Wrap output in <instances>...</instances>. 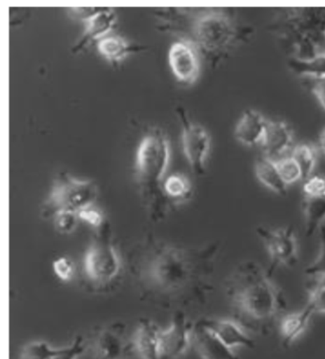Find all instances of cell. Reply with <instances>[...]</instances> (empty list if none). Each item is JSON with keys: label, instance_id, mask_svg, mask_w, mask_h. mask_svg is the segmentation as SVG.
<instances>
[{"label": "cell", "instance_id": "32", "mask_svg": "<svg viewBox=\"0 0 325 359\" xmlns=\"http://www.w3.org/2000/svg\"><path fill=\"white\" fill-rule=\"evenodd\" d=\"M78 215L72 212H60L55 215V224L62 233H70L75 231L78 224Z\"/></svg>", "mask_w": 325, "mask_h": 359}, {"label": "cell", "instance_id": "5", "mask_svg": "<svg viewBox=\"0 0 325 359\" xmlns=\"http://www.w3.org/2000/svg\"><path fill=\"white\" fill-rule=\"evenodd\" d=\"M97 197V184L92 181H81L62 174L55 182L54 189L45 204L46 215L72 212L92 207Z\"/></svg>", "mask_w": 325, "mask_h": 359}, {"label": "cell", "instance_id": "31", "mask_svg": "<svg viewBox=\"0 0 325 359\" xmlns=\"http://www.w3.org/2000/svg\"><path fill=\"white\" fill-rule=\"evenodd\" d=\"M305 197L316 198L325 196V177L311 176L305 180L303 184Z\"/></svg>", "mask_w": 325, "mask_h": 359}, {"label": "cell", "instance_id": "9", "mask_svg": "<svg viewBox=\"0 0 325 359\" xmlns=\"http://www.w3.org/2000/svg\"><path fill=\"white\" fill-rule=\"evenodd\" d=\"M194 325L178 310L174 313L171 325L165 331L160 332L158 339V359H175L184 355L192 342Z\"/></svg>", "mask_w": 325, "mask_h": 359}, {"label": "cell", "instance_id": "22", "mask_svg": "<svg viewBox=\"0 0 325 359\" xmlns=\"http://www.w3.org/2000/svg\"><path fill=\"white\" fill-rule=\"evenodd\" d=\"M288 67L296 75L321 80L325 79V53H319L310 59L292 57L288 60Z\"/></svg>", "mask_w": 325, "mask_h": 359}, {"label": "cell", "instance_id": "27", "mask_svg": "<svg viewBox=\"0 0 325 359\" xmlns=\"http://www.w3.org/2000/svg\"><path fill=\"white\" fill-rule=\"evenodd\" d=\"M163 189L169 197L182 199L191 192V184L184 176L172 175L166 179Z\"/></svg>", "mask_w": 325, "mask_h": 359}, {"label": "cell", "instance_id": "35", "mask_svg": "<svg viewBox=\"0 0 325 359\" xmlns=\"http://www.w3.org/2000/svg\"><path fill=\"white\" fill-rule=\"evenodd\" d=\"M313 94L315 95L317 100L325 110V79L316 81L315 86L313 87Z\"/></svg>", "mask_w": 325, "mask_h": 359}, {"label": "cell", "instance_id": "20", "mask_svg": "<svg viewBox=\"0 0 325 359\" xmlns=\"http://www.w3.org/2000/svg\"><path fill=\"white\" fill-rule=\"evenodd\" d=\"M255 172L258 181L267 189L277 194H286L287 186L277 170L276 160L266 156L260 158L256 163Z\"/></svg>", "mask_w": 325, "mask_h": 359}, {"label": "cell", "instance_id": "10", "mask_svg": "<svg viewBox=\"0 0 325 359\" xmlns=\"http://www.w3.org/2000/svg\"><path fill=\"white\" fill-rule=\"evenodd\" d=\"M178 111L184 125L182 147L184 154L193 171L202 175L205 172V161L210 150V136L202 126L190 123L184 109L179 108Z\"/></svg>", "mask_w": 325, "mask_h": 359}, {"label": "cell", "instance_id": "33", "mask_svg": "<svg viewBox=\"0 0 325 359\" xmlns=\"http://www.w3.org/2000/svg\"><path fill=\"white\" fill-rule=\"evenodd\" d=\"M85 351V344L81 337H76L72 344L60 348V352L50 359H76Z\"/></svg>", "mask_w": 325, "mask_h": 359}, {"label": "cell", "instance_id": "18", "mask_svg": "<svg viewBox=\"0 0 325 359\" xmlns=\"http://www.w3.org/2000/svg\"><path fill=\"white\" fill-rule=\"evenodd\" d=\"M115 22L116 14L113 9L102 8V9L97 10L94 15L87 18L84 35L78 44L74 47L73 52H78L92 41L102 39L103 36L109 33L111 29L115 25Z\"/></svg>", "mask_w": 325, "mask_h": 359}, {"label": "cell", "instance_id": "4", "mask_svg": "<svg viewBox=\"0 0 325 359\" xmlns=\"http://www.w3.org/2000/svg\"><path fill=\"white\" fill-rule=\"evenodd\" d=\"M194 36L200 48L211 55L227 51L240 36L233 18L223 11L202 13L194 23Z\"/></svg>", "mask_w": 325, "mask_h": 359}, {"label": "cell", "instance_id": "26", "mask_svg": "<svg viewBox=\"0 0 325 359\" xmlns=\"http://www.w3.org/2000/svg\"><path fill=\"white\" fill-rule=\"evenodd\" d=\"M60 348H53L45 341L29 343L23 348L20 359H50L60 352Z\"/></svg>", "mask_w": 325, "mask_h": 359}, {"label": "cell", "instance_id": "1", "mask_svg": "<svg viewBox=\"0 0 325 359\" xmlns=\"http://www.w3.org/2000/svg\"><path fill=\"white\" fill-rule=\"evenodd\" d=\"M219 244L200 248L148 242L132 269L145 299L162 307L200 304L212 292Z\"/></svg>", "mask_w": 325, "mask_h": 359}, {"label": "cell", "instance_id": "34", "mask_svg": "<svg viewBox=\"0 0 325 359\" xmlns=\"http://www.w3.org/2000/svg\"><path fill=\"white\" fill-rule=\"evenodd\" d=\"M78 217L96 229H99L105 223L104 217H103L102 212L92 208L79 211Z\"/></svg>", "mask_w": 325, "mask_h": 359}, {"label": "cell", "instance_id": "8", "mask_svg": "<svg viewBox=\"0 0 325 359\" xmlns=\"http://www.w3.org/2000/svg\"><path fill=\"white\" fill-rule=\"evenodd\" d=\"M288 21L287 25L300 47L312 51L315 57V42L318 43L321 36L325 39V9L293 10Z\"/></svg>", "mask_w": 325, "mask_h": 359}, {"label": "cell", "instance_id": "28", "mask_svg": "<svg viewBox=\"0 0 325 359\" xmlns=\"http://www.w3.org/2000/svg\"><path fill=\"white\" fill-rule=\"evenodd\" d=\"M276 163L277 170L286 186L297 183L298 181L303 179V172H301L300 165L291 156L276 160Z\"/></svg>", "mask_w": 325, "mask_h": 359}, {"label": "cell", "instance_id": "15", "mask_svg": "<svg viewBox=\"0 0 325 359\" xmlns=\"http://www.w3.org/2000/svg\"><path fill=\"white\" fill-rule=\"evenodd\" d=\"M268 121L258 111L247 109L235 129V137L240 144L254 147L263 141Z\"/></svg>", "mask_w": 325, "mask_h": 359}, {"label": "cell", "instance_id": "19", "mask_svg": "<svg viewBox=\"0 0 325 359\" xmlns=\"http://www.w3.org/2000/svg\"><path fill=\"white\" fill-rule=\"evenodd\" d=\"M313 314V311L306 306L303 311L286 314L282 319L279 334L284 347L291 346L305 332Z\"/></svg>", "mask_w": 325, "mask_h": 359}, {"label": "cell", "instance_id": "12", "mask_svg": "<svg viewBox=\"0 0 325 359\" xmlns=\"http://www.w3.org/2000/svg\"><path fill=\"white\" fill-rule=\"evenodd\" d=\"M124 325L113 324L100 329L92 340L94 359H121L128 351L124 339Z\"/></svg>", "mask_w": 325, "mask_h": 359}, {"label": "cell", "instance_id": "16", "mask_svg": "<svg viewBox=\"0 0 325 359\" xmlns=\"http://www.w3.org/2000/svg\"><path fill=\"white\" fill-rule=\"evenodd\" d=\"M160 329L154 321L144 318L139 322L132 341V348L141 359H158Z\"/></svg>", "mask_w": 325, "mask_h": 359}, {"label": "cell", "instance_id": "17", "mask_svg": "<svg viewBox=\"0 0 325 359\" xmlns=\"http://www.w3.org/2000/svg\"><path fill=\"white\" fill-rule=\"evenodd\" d=\"M293 133L289 126L284 121H268L265 135L261 145L266 157L275 160L291 147Z\"/></svg>", "mask_w": 325, "mask_h": 359}, {"label": "cell", "instance_id": "23", "mask_svg": "<svg viewBox=\"0 0 325 359\" xmlns=\"http://www.w3.org/2000/svg\"><path fill=\"white\" fill-rule=\"evenodd\" d=\"M97 50L109 62H120L130 54L131 46L121 36H105L97 43Z\"/></svg>", "mask_w": 325, "mask_h": 359}, {"label": "cell", "instance_id": "21", "mask_svg": "<svg viewBox=\"0 0 325 359\" xmlns=\"http://www.w3.org/2000/svg\"><path fill=\"white\" fill-rule=\"evenodd\" d=\"M303 208L305 218L306 236L310 237L324 226L325 221V196L305 197L303 203Z\"/></svg>", "mask_w": 325, "mask_h": 359}, {"label": "cell", "instance_id": "2", "mask_svg": "<svg viewBox=\"0 0 325 359\" xmlns=\"http://www.w3.org/2000/svg\"><path fill=\"white\" fill-rule=\"evenodd\" d=\"M271 274L255 261H244L227 279V297L247 331H263L286 308L284 292Z\"/></svg>", "mask_w": 325, "mask_h": 359}, {"label": "cell", "instance_id": "13", "mask_svg": "<svg viewBox=\"0 0 325 359\" xmlns=\"http://www.w3.org/2000/svg\"><path fill=\"white\" fill-rule=\"evenodd\" d=\"M192 342L202 359H240L233 350L227 347L215 332L200 321L194 325Z\"/></svg>", "mask_w": 325, "mask_h": 359}, {"label": "cell", "instance_id": "11", "mask_svg": "<svg viewBox=\"0 0 325 359\" xmlns=\"http://www.w3.org/2000/svg\"><path fill=\"white\" fill-rule=\"evenodd\" d=\"M169 65L179 81L194 83L200 74L199 55L195 45L187 41L175 42L169 51Z\"/></svg>", "mask_w": 325, "mask_h": 359}, {"label": "cell", "instance_id": "3", "mask_svg": "<svg viewBox=\"0 0 325 359\" xmlns=\"http://www.w3.org/2000/svg\"><path fill=\"white\" fill-rule=\"evenodd\" d=\"M97 229L94 240L84 256L83 269L91 283L105 286L117 278L120 273L121 262L113 245L109 224L105 222Z\"/></svg>", "mask_w": 325, "mask_h": 359}, {"label": "cell", "instance_id": "14", "mask_svg": "<svg viewBox=\"0 0 325 359\" xmlns=\"http://www.w3.org/2000/svg\"><path fill=\"white\" fill-rule=\"evenodd\" d=\"M205 327L215 332L216 337L230 349L245 347L254 349L256 343L247 334V329L237 320L233 319H202Z\"/></svg>", "mask_w": 325, "mask_h": 359}, {"label": "cell", "instance_id": "24", "mask_svg": "<svg viewBox=\"0 0 325 359\" xmlns=\"http://www.w3.org/2000/svg\"><path fill=\"white\" fill-rule=\"evenodd\" d=\"M291 157L300 165L303 180L310 178L317 165V152L311 145L303 144L296 145Z\"/></svg>", "mask_w": 325, "mask_h": 359}, {"label": "cell", "instance_id": "29", "mask_svg": "<svg viewBox=\"0 0 325 359\" xmlns=\"http://www.w3.org/2000/svg\"><path fill=\"white\" fill-rule=\"evenodd\" d=\"M319 238H321V249L316 260L307 266L305 273L311 278L314 277H324L325 278V226L319 229Z\"/></svg>", "mask_w": 325, "mask_h": 359}, {"label": "cell", "instance_id": "30", "mask_svg": "<svg viewBox=\"0 0 325 359\" xmlns=\"http://www.w3.org/2000/svg\"><path fill=\"white\" fill-rule=\"evenodd\" d=\"M53 269L57 278L68 282L75 276V266L72 261L67 257L57 258L53 263Z\"/></svg>", "mask_w": 325, "mask_h": 359}, {"label": "cell", "instance_id": "7", "mask_svg": "<svg viewBox=\"0 0 325 359\" xmlns=\"http://www.w3.org/2000/svg\"><path fill=\"white\" fill-rule=\"evenodd\" d=\"M257 233L263 240L270 257L271 273L279 266L295 265L298 261V240L291 226L270 229L258 226Z\"/></svg>", "mask_w": 325, "mask_h": 359}, {"label": "cell", "instance_id": "36", "mask_svg": "<svg viewBox=\"0 0 325 359\" xmlns=\"http://www.w3.org/2000/svg\"><path fill=\"white\" fill-rule=\"evenodd\" d=\"M319 145L321 152L325 155V128L322 130L321 136H319Z\"/></svg>", "mask_w": 325, "mask_h": 359}, {"label": "cell", "instance_id": "6", "mask_svg": "<svg viewBox=\"0 0 325 359\" xmlns=\"http://www.w3.org/2000/svg\"><path fill=\"white\" fill-rule=\"evenodd\" d=\"M170 159V147L165 137L148 135L137 152V170L145 189L157 191L165 175Z\"/></svg>", "mask_w": 325, "mask_h": 359}, {"label": "cell", "instance_id": "25", "mask_svg": "<svg viewBox=\"0 0 325 359\" xmlns=\"http://www.w3.org/2000/svg\"><path fill=\"white\" fill-rule=\"evenodd\" d=\"M307 306L314 313H325V278L314 277L308 290Z\"/></svg>", "mask_w": 325, "mask_h": 359}]
</instances>
